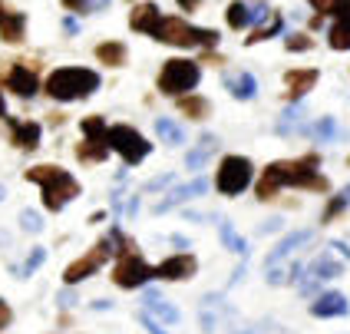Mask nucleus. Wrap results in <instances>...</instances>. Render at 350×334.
Here are the masks:
<instances>
[{"label":"nucleus","instance_id":"b1692460","mask_svg":"<svg viewBox=\"0 0 350 334\" xmlns=\"http://www.w3.org/2000/svg\"><path fill=\"white\" fill-rule=\"evenodd\" d=\"M106 119L103 116H86L83 119V136H90V139H106Z\"/></svg>","mask_w":350,"mask_h":334},{"label":"nucleus","instance_id":"2eb2a0df","mask_svg":"<svg viewBox=\"0 0 350 334\" xmlns=\"http://www.w3.org/2000/svg\"><path fill=\"white\" fill-rule=\"evenodd\" d=\"M159 20H162V14H159L156 3H139V7H133V14H129V27H133L136 34H149V37H152Z\"/></svg>","mask_w":350,"mask_h":334},{"label":"nucleus","instance_id":"7c9ffc66","mask_svg":"<svg viewBox=\"0 0 350 334\" xmlns=\"http://www.w3.org/2000/svg\"><path fill=\"white\" fill-rule=\"evenodd\" d=\"M10 324V308H7V301H0V331Z\"/></svg>","mask_w":350,"mask_h":334},{"label":"nucleus","instance_id":"7ed1b4c3","mask_svg":"<svg viewBox=\"0 0 350 334\" xmlns=\"http://www.w3.org/2000/svg\"><path fill=\"white\" fill-rule=\"evenodd\" d=\"M27 179L43 189V205L50 212H59L66 202L79 196V182L59 166H33V169H27Z\"/></svg>","mask_w":350,"mask_h":334},{"label":"nucleus","instance_id":"20e7f679","mask_svg":"<svg viewBox=\"0 0 350 334\" xmlns=\"http://www.w3.org/2000/svg\"><path fill=\"white\" fill-rule=\"evenodd\" d=\"M152 37L159 43H169V47H215L218 43L215 30H198L182 17H162L159 27L152 30Z\"/></svg>","mask_w":350,"mask_h":334},{"label":"nucleus","instance_id":"2f4dec72","mask_svg":"<svg viewBox=\"0 0 350 334\" xmlns=\"http://www.w3.org/2000/svg\"><path fill=\"white\" fill-rule=\"evenodd\" d=\"M40 261H43V248H37V252H33V258L27 261V268H23V272H33V268H37Z\"/></svg>","mask_w":350,"mask_h":334},{"label":"nucleus","instance_id":"5701e85b","mask_svg":"<svg viewBox=\"0 0 350 334\" xmlns=\"http://www.w3.org/2000/svg\"><path fill=\"white\" fill-rule=\"evenodd\" d=\"M225 20H228V27H234V30H245L252 23V10L241 0H234V3H228V10H225Z\"/></svg>","mask_w":350,"mask_h":334},{"label":"nucleus","instance_id":"473e14b6","mask_svg":"<svg viewBox=\"0 0 350 334\" xmlns=\"http://www.w3.org/2000/svg\"><path fill=\"white\" fill-rule=\"evenodd\" d=\"M198 3H202V0H178V7H182V10H195Z\"/></svg>","mask_w":350,"mask_h":334},{"label":"nucleus","instance_id":"cd10ccee","mask_svg":"<svg viewBox=\"0 0 350 334\" xmlns=\"http://www.w3.org/2000/svg\"><path fill=\"white\" fill-rule=\"evenodd\" d=\"M344 3H347V0H311V7L317 14H337Z\"/></svg>","mask_w":350,"mask_h":334},{"label":"nucleus","instance_id":"c85d7f7f","mask_svg":"<svg viewBox=\"0 0 350 334\" xmlns=\"http://www.w3.org/2000/svg\"><path fill=\"white\" fill-rule=\"evenodd\" d=\"M221 238H225L228 245H234V252H245V242H241V238L234 235V232H232V229H228V225L221 229Z\"/></svg>","mask_w":350,"mask_h":334},{"label":"nucleus","instance_id":"f704fd0d","mask_svg":"<svg viewBox=\"0 0 350 334\" xmlns=\"http://www.w3.org/2000/svg\"><path fill=\"white\" fill-rule=\"evenodd\" d=\"M0 196H3V192H0Z\"/></svg>","mask_w":350,"mask_h":334},{"label":"nucleus","instance_id":"dca6fc26","mask_svg":"<svg viewBox=\"0 0 350 334\" xmlns=\"http://www.w3.org/2000/svg\"><path fill=\"white\" fill-rule=\"evenodd\" d=\"M10 139L20 149H37L40 146V123H20L10 119Z\"/></svg>","mask_w":350,"mask_h":334},{"label":"nucleus","instance_id":"f3484780","mask_svg":"<svg viewBox=\"0 0 350 334\" xmlns=\"http://www.w3.org/2000/svg\"><path fill=\"white\" fill-rule=\"evenodd\" d=\"M109 153H113V149H109V142H106V139L83 136V142H77V159H79V162H86V166L103 162V159L109 156Z\"/></svg>","mask_w":350,"mask_h":334},{"label":"nucleus","instance_id":"4be33fe9","mask_svg":"<svg viewBox=\"0 0 350 334\" xmlns=\"http://www.w3.org/2000/svg\"><path fill=\"white\" fill-rule=\"evenodd\" d=\"M228 90H232V97L238 99H252L258 93V79L252 73H238V77H228Z\"/></svg>","mask_w":350,"mask_h":334},{"label":"nucleus","instance_id":"bb28decb","mask_svg":"<svg viewBox=\"0 0 350 334\" xmlns=\"http://www.w3.org/2000/svg\"><path fill=\"white\" fill-rule=\"evenodd\" d=\"M284 47L291 50V53H304V50H311L314 40L308 37V34H291V37L284 40Z\"/></svg>","mask_w":350,"mask_h":334},{"label":"nucleus","instance_id":"0eeeda50","mask_svg":"<svg viewBox=\"0 0 350 334\" xmlns=\"http://www.w3.org/2000/svg\"><path fill=\"white\" fill-rule=\"evenodd\" d=\"M106 142H109V149L113 153H119L122 156V162H129V166H139L142 159L149 156V149H152V142L142 136L139 129H133V126H109L106 129Z\"/></svg>","mask_w":350,"mask_h":334},{"label":"nucleus","instance_id":"6ab92c4d","mask_svg":"<svg viewBox=\"0 0 350 334\" xmlns=\"http://www.w3.org/2000/svg\"><path fill=\"white\" fill-rule=\"evenodd\" d=\"M175 106H178L182 116H189V119H205L208 113H212V103H208L205 97H192V93H189V97H178Z\"/></svg>","mask_w":350,"mask_h":334},{"label":"nucleus","instance_id":"9d476101","mask_svg":"<svg viewBox=\"0 0 350 334\" xmlns=\"http://www.w3.org/2000/svg\"><path fill=\"white\" fill-rule=\"evenodd\" d=\"M195 272H198V258H195L192 252L169 255L165 261L156 265V278H162V281H189Z\"/></svg>","mask_w":350,"mask_h":334},{"label":"nucleus","instance_id":"412c9836","mask_svg":"<svg viewBox=\"0 0 350 334\" xmlns=\"http://www.w3.org/2000/svg\"><path fill=\"white\" fill-rule=\"evenodd\" d=\"M96 60L106 63V66H122V63H126V47H122L119 40H106V43L96 47Z\"/></svg>","mask_w":350,"mask_h":334},{"label":"nucleus","instance_id":"ddd939ff","mask_svg":"<svg viewBox=\"0 0 350 334\" xmlns=\"http://www.w3.org/2000/svg\"><path fill=\"white\" fill-rule=\"evenodd\" d=\"M314 83H317V70H308V66H301V70H288V73H284V90H288V99H301L304 93H311Z\"/></svg>","mask_w":350,"mask_h":334},{"label":"nucleus","instance_id":"72a5a7b5","mask_svg":"<svg viewBox=\"0 0 350 334\" xmlns=\"http://www.w3.org/2000/svg\"><path fill=\"white\" fill-rule=\"evenodd\" d=\"M0 116H7V103H3V93H0Z\"/></svg>","mask_w":350,"mask_h":334},{"label":"nucleus","instance_id":"4468645a","mask_svg":"<svg viewBox=\"0 0 350 334\" xmlns=\"http://www.w3.org/2000/svg\"><path fill=\"white\" fill-rule=\"evenodd\" d=\"M23 30H27V17L0 3V37L7 40V43H20V40H23Z\"/></svg>","mask_w":350,"mask_h":334},{"label":"nucleus","instance_id":"aec40b11","mask_svg":"<svg viewBox=\"0 0 350 334\" xmlns=\"http://www.w3.org/2000/svg\"><path fill=\"white\" fill-rule=\"evenodd\" d=\"M281 30H284V17H281V14H271L265 23H258V27H254L252 37H245V43H261V40H271V37H278Z\"/></svg>","mask_w":350,"mask_h":334},{"label":"nucleus","instance_id":"f03ea898","mask_svg":"<svg viewBox=\"0 0 350 334\" xmlns=\"http://www.w3.org/2000/svg\"><path fill=\"white\" fill-rule=\"evenodd\" d=\"M99 90V73L96 70H86V66H59L53 70L46 83H43V93L57 103H73V99H86Z\"/></svg>","mask_w":350,"mask_h":334},{"label":"nucleus","instance_id":"f257e3e1","mask_svg":"<svg viewBox=\"0 0 350 334\" xmlns=\"http://www.w3.org/2000/svg\"><path fill=\"white\" fill-rule=\"evenodd\" d=\"M321 156L311 153V156L301 159H284V162H271L258 182H254V196L261 202H271L284 185H294V189H308V192H327V179L321 176Z\"/></svg>","mask_w":350,"mask_h":334},{"label":"nucleus","instance_id":"393cba45","mask_svg":"<svg viewBox=\"0 0 350 334\" xmlns=\"http://www.w3.org/2000/svg\"><path fill=\"white\" fill-rule=\"evenodd\" d=\"M156 129H159V136L165 139V142H172V146H178V142H182V129H178L175 123H169V119H159Z\"/></svg>","mask_w":350,"mask_h":334},{"label":"nucleus","instance_id":"a878e982","mask_svg":"<svg viewBox=\"0 0 350 334\" xmlns=\"http://www.w3.org/2000/svg\"><path fill=\"white\" fill-rule=\"evenodd\" d=\"M106 3H109V0H63L66 10H79V14H90V10H96V7L103 10Z\"/></svg>","mask_w":350,"mask_h":334},{"label":"nucleus","instance_id":"f8f14e48","mask_svg":"<svg viewBox=\"0 0 350 334\" xmlns=\"http://www.w3.org/2000/svg\"><path fill=\"white\" fill-rule=\"evenodd\" d=\"M327 43H331V50H350V0L334 14V23L327 30Z\"/></svg>","mask_w":350,"mask_h":334},{"label":"nucleus","instance_id":"1a4fd4ad","mask_svg":"<svg viewBox=\"0 0 350 334\" xmlns=\"http://www.w3.org/2000/svg\"><path fill=\"white\" fill-rule=\"evenodd\" d=\"M149 278H156V268L139 255V252L119 255L116 268H113V281H116L119 288H139V285H146Z\"/></svg>","mask_w":350,"mask_h":334},{"label":"nucleus","instance_id":"423d86ee","mask_svg":"<svg viewBox=\"0 0 350 334\" xmlns=\"http://www.w3.org/2000/svg\"><path fill=\"white\" fill-rule=\"evenodd\" d=\"M252 179H254V166L248 159L245 156H225L221 166H218V172H215V189H218L221 196L234 198L252 185Z\"/></svg>","mask_w":350,"mask_h":334},{"label":"nucleus","instance_id":"c756f323","mask_svg":"<svg viewBox=\"0 0 350 334\" xmlns=\"http://www.w3.org/2000/svg\"><path fill=\"white\" fill-rule=\"evenodd\" d=\"M23 229H30V232H37V229H40V218H37V212H23Z\"/></svg>","mask_w":350,"mask_h":334},{"label":"nucleus","instance_id":"a211bd4d","mask_svg":"<svg viewBox=\"0 0 350 334\" xmlns=\"http://www.w3.org/2000/svg\"><path fill=\"white\" fill-rule=\"evenodd\" d=\"M311 315L314 318H340V315H347V301H344V295H337V292L321 295L311 305Z\"/></svg>","mask_w":350,"mask_h":334},{"label":"nucleus","instance_id":"9b49d317","mask_svg":"<svg viewBox=\"0 0 350 334\" xmlns=\"http://www.w3.org/2000/svg\"><path fill=\"white\" fill-rule=\"evenodd\" d=\"M7 86L17 93V97L23 99H30L33 93L40 90V77H37V70L33 66H27V63H17V66H10L7 70Z\"/></svg>","mask_w":350,"mask_h":334},{"label":"nucleus","instance_id":"39448f33","mask_svg":"<svg viewBox=\"0 0 350 334\" xmlns=\"http://www.w3.org/2000/svg\"><path fill=\"white\" fill-rule=\"evenodd\" d=\"M198 79H202V70H198V63L195 60H165V66L159 70V90L165 93V97H189L195 86H198Z\"/></svg>","mask_w":350,"mask_h":334},{"label":"nucleus","instance_id":"6e6552de","mask_svg":"<svg viewBox=\"0 0 350 334\" xmlns=\"http://www.w3.org/2000/svg\"><path fill=\"white\" fill-rule=\"evenodd\" d=\"M113 252H116V248H113V238L106 235L103 242H99V245H93V248H90V252H86L83 258H77V261H70V265H66L63 281H66V285H79L83 278L96 275L99 268L106 265V258L113 255Z\"/></svg>","mask_w":350,"mask_h":334}]
</instances>
